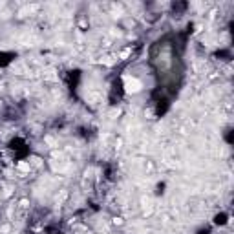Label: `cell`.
Segmentation results:
<instances>
[{
  "mask_svg": "<svg viewBox=\"0 0 234 234\" xmlns=\"http://www.w3.org/2000/svg\"><path fill=\"white\" fill-rule=\"evenodd\" d=\"M124 88L128 93H137V92H141L143 84H141V81H137L134 77H124Z\"/></svg>",
  "mask_w": 234,
  "mask_h": 234,
  "instance_id": "cell-1",
  "label": "cell"
},
{
  "mask_svg": "<svg viewBox=\"0 0 234 234\" xmlns=\"http://www.w3.org/2000/svg\"><path fill=\"white\" fill-rule=\"evenodd\" d=\"M18 170H22V172H29V163H18Z\"/></svg>",
  "mask_w": 234,
  "mask_h": 234,
  "instance_id": "cell-2",
  "label": "cell"
},
{
  "mask_svg": "<svg viewBox=\"0 0 234 234\" xmlns=\"http://www.w3.org/2000/svg\"><path fill=\"white\" fill-rule=\"evenodd\" d=\"M46 143L49 146H55V139H53V137H46Z\"/></svg>",
  "mask_w": 234,
  "mask_h": 234,
  "instance_id": "cell-3",
  "label": "cell"
},
{
  "mask_svg": "<svg viewBox=\"0 0 234 234\" xmlns=\"http://www.w3.org/2000/svg\"><path fill=\"white\" fill-rule=\"evenodd\" d=\"M130 55V49H124L123 53H121V59H126V57H128Z\"/></svg>",
  "mask_w": 234,
  "mask_h": 234,
  "instance_id": "cell-4",
  "label": "cell"
}]
</instances>
